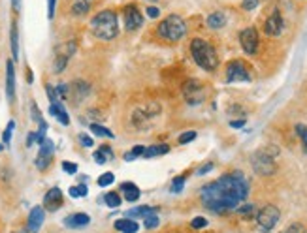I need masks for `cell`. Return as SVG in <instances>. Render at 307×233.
I'll use <instances>...</instances> for the list:
<instances>
[{
	"instance_id": "obj_3",
	"label": "cell",
	"mask_w": 307,
	"mask_h": 233,
	"mask_svg": "<svg viewBox=\"0 0 307 233\" xmlns=\"http://www.w3.org/2000/svg\"><path fill=\"white\" fill-rule=\"evenodd\" d=\"M191 53H193L194 62L198 64L200 68L207 71H213L219 66V57H217V51L211 43H207L202 38H194L191 42Z\"/></svg>"
},
{
	"instance_id": "obj_17",
	"label": "cell",
	"mask_w": 307,
	"mask_h": 233,
	"mask_svg": "<svg viewBox=\"0 0 307 233\" xmlns=\"http://www.w3.org/2000/svg\"><path fill=\"white\" fill-rule=\"evenodd\" d=\"M70 87V94H68V98H76V104L81 102V100L85 98L87 94H89V85H87L85 81H74Z\"/></svg>"
},
{
	"instance_id": "obj_38",
	"label": "cell",
	"mask_w": 307,
	"mask_h": 233,
	"mask_svg": "<svg viewBox=\"0 0 307 233\" xmlns=\"http://www.w3.org/2000/svg\"><path fill=\"white\" fill-rule=\"evenodd\" d=\"M196 139V132H185V134L179 135V143L181 145H187V143H191Z\"/></svg>"
},
{
	"instance_id": "obj_32",
	"label": "cell",
	"mask_w": 307,
	"mask_h": 233,
	"mask_svg": "<svg viewBox=\"0 0 307 233\" xmlns=\"http://www.w3.org/2000/svg\"><path fill=\"white\" fill-rule=\"evenodd\" d=\"M115 181V175L111 173V171H107V173H104V175L98 177V186H102V188H106V186H109V184H113Z\"/></svg>"
},
{
	"instance_id": "obj_16",
	"label": "cell",
	"mask_w": 307,
	"mask_h": 233,
	"mask_svg": "<svg viewBox=\"0 0 307 233\" xmlns=\"http://www.w3.org/2000/svg\"><path fill=\"white\" fill-rule=\"evenodd\" d=\"M89 224H91V216L85 214V212H74V214L65 218L66 227H85Z\"/></svg>"
},
{
	"instance_id": "obj_33",
	"label": "cell",
	"mask_w": 307,
	"mask_h": 233,
	"mask_svg": "<svg viewBox=\"0 0 307 233\" xmlns=\"http://www.w3.org/2000/svg\"><path fill=\"white\" fill-rule=\"evenodd\" d=\"M237 212L241 214L243 218H249V216H253V212H255V205H253V203H241V207H237Z\"/></svg>"
},
{
	"instance_id": "obj_30",
	"label": "cell",
	"mask_w": 307,
	"mask_h": 233,
	"mask_svg": "<svg viewBox=\"0 0 307 233\" xmlns=\"http://www.w3.org/2000/svg\"><path fill=\"white\" fill-rule=\"evenodd\" d=\"M68 60H70V58H66V57H63V55H57V53H55L53 71H55V73H60V71H65V68H66V64H68Z\"/></svg>"
},
{
	"instance_id": "obj_51",
	"label": "cell",
	"mask_w": 307,
	"mask_h": 233,
	"mask_svg": "<svg viewBox=\"0 0 307 233\" xmlns=\"http://www.w3.org/2000/svg\"><path fill=\"white\" fill-rule=\"evenodd\" d=\"M12 8H14L15 12H19L21 10V0H12Z\"/></svg>"
},
{
	"instance_id": "obj_6",
	"label": "cell",
	"mask_w": 307,
	"mask_h": 233,
	"mask_svg": "<svg viewBox=\"0 0 307 233\" xmlns=\"http://www.w3.org/2000/svg\"><path fill=\"white\" fill-rule=\"evenodd\" d=\"M279 218H281V211H279L275 205H266L264 209H260L257 214V222L260 231H272L273 227L277 226Z\"/></svg>"
},
{
	"instance_id": "obj_4",
	"label": "cell",
	"mask_w": 307,
	"mask_h": 233,
	"mask_svg": "<svg viewBox=\"0 0 307 233\" xmlns=\"http://www.w3.org/2000/svg\"><path fill=\"white\" fill-rule=\"evenodd\" d=\"M158 36L168 42H179L187 34V25L179 15H168L164 21H160L157 29Z\"/></svg>"
},
{
	"instance_id": "obj_2",
	"label": "cell",
	"mask_w": 307,
	"mask_h": 233,
	"mask_svg": "<svg viewBox=\"0 0 307 233\" xmlns=\"http://www.w3.org/2000/svg\"><path fill=\"white\" fill-rule=\"evenodd\" d=\"M91 29H93V34L98 38V40H104V42H109V40H115L117 34H119V23H117V14L111 12V10H104V12H98L91 19Z\"/></svg>"
},
{
	"instance_id": "obj_20",
	"label": "cell",
	"mask_w": 307,
	"mask_h": 233,
	"mask_svg": "<svg viewBox=\"0 0 307 233\" xmlns=\"http://www.w3.org/2000/svg\"><path fill=\"white\" fill-rule=\"evenodd\" d=\"M121 190H122V194H125V199L130 201V203H134V201L140 199V188H138L134 183H122Z\"/></svg>"
},
{
	"instance_id": "obj_53",
	"label": "cell",
	"mask_w": 307,
	"mask_h": 233,
	"mask_svg": "<svg viewBox=\"0 0 307 233\" xmlns=\"http://www.w3.org/2000/svg\"><path fill=\"white\" fill-rule=\"evenodd\" d=\"M2 148H4V145H0V150H2Z\"/></svg>"
},
{
	"instance_id": "obj_15",
	"label": "cell",
	"mask_w": 307,
	"mask_h": 233,
	"mask_svg": "<svg viewBox=\"0 0 307 233\" xmlns=\"http://www.w3.org/2000/svg\"><path fill=\"white\" fill-rule=\"evenodd\" d=\"M6 96L10 100V104H14L15 100V68L14 60L6 62Z\"/></svg>"
},
{
	"instance_id": "obj_54",
	"label": "cell",
	"mask_w": 307,
	"mask_h": 233,
	"mask_svg": "<svg viewBox=\"0 0 307 233\" xmlns=\"http://www.w3.org/2000/svg\"><path fill=\"white\" fill-rule=\"evenodd\" d=\"M149 2H157V0H149Z\"/></svg>"
},
{
	"instance_id": "obj_27",
	"label": "cell",
	"mask_w": 307,
	"mask_h": 233,
	"mask_svg": "<svg viewBox=\"0 0 307 233\" xmlns=\"http://www.w3.org/2000/svg\"><path fill=\"white\" fill-rule=\"evenodd\" d=\"M91 132H93L94 135H98V137H115L113 132H109L106 126H102V124H98V122H94V124H91Z\"/></svg>"
},
{
	"instance_id": "obj_44",
	"label": "cell",
	"mask_w": 307,
	"mask_h": 233,
	"mask_svg": "<svg viewBox=\"0 0 307 233\" xmlns=\"http://www.w3.org/2000/svg\"><path fill=\"white\" fill-rule=\"evenodd\" d=\"M55 6H57V0H47V17L49 19L55 17Z\"/></svg>"
},
{
	"instance_id": "obj_13",
	"label": "cell",
	"mask_w": 307,
	"mask_h": 233,
	"mask_svg": "<svg viewBox=\"0 0 307 233\" xmlns=\"http://www.w3.org/2000/svg\"><path fill=\"white\" fill-rule=\"evenodd\" d=\"M285 29V21H283V17L279 14V10H273L272 15L266 19L264 23V30L268 36H279Z\"/></svg>"
},
{
	"instance_id": "obj_45",
	"label": "cell",
	"mask_w": 307,
	"mask_h": 233,
	"mask_svg": "<svg viewBox=\"0 0 307 233\" xmlns=\"http://www.w3.org/2000/svg\"><path fill=\"white\" fill-rule=\"evenodd\" d=\"M79 143L83 145V147H93L94 145V141L89 137V135H85V134H79Z\"/></svg>"
},
{
	"instance_id": "obj_50",
	"label": "cell",
	"mask_w": 307,
	"mask_h": 233,
	"mask_svg": "<svg viewBox=\"0 0 307 233\" xmlns=\"http://www.w3.org/2000/svg\"><path fill=\"white\" fill-rule=\"evenodd\" d=\"M36 143V134H29V137H27V147H32Z\"/></svg>"
},
{
	"instance_id": "obj_52",
	"label": "cell",
	"mask_w": 307,
	"mask_h": 233,
	"mask_svg": "<svg viewBox=\"0 0 307 233\" xmlns=\"http://www.w3.org/2000/svg\"><path fill=\"white\" fill-rule=\"evenodd\" d=\"M27 81H29V83H32V81H34V77H32V71H30V70H27Z\"/></svg>"
},
{
	"instance_id": "obj_23",
	"label": "cell",
	"mask_w": 307,
	"mask_h": 233,
	"mask_svg": "<svg viewBox=\"0 0 307 233\" xmlns=\"http://www.w3.org/2000/svg\"><path fill=\"white\" fill-rule=\"evenodd\" d=\"M151 212H158L157 207H134V209H130L129 212H127V218H138V216H142V218H145L147 214H151Z\"/></svg>"
},
{
	"instance_id": "obj_22",
	"label": "cell",
	"mask_w": 307,
	"mask_h": 233,
	"mask_svg": "<svg viewBox=\"0 0 307 233\" xmlns=\"http://www.w3.org/2000/svg\"><path fill=\"white\" fill-rule=\"evenodd\" d=\"M226 25V15L222 14V12H213V14L207 17V27L209 29H222Z\"/></svg>"
},
{
	"instance_id": "obj_41",
	"label": "cell",
	"mask_w": 307,
	"mask_h": 233,
	"mask_svg": "<svg viewBox=\"0 0 307 233\" xmlns=\"http://www.w3.org/2000/svg\"><path fill=\"white\" fill-rule=\"evenodd\" d=\"M281 233H305V227L301 226V224H290L285 231H281Z\"/></svg>"
},
{
	"instance_id": "obj_31",
	"label": "cell",
	"mask_w": 307,
	"mask_h": 233,
	"mask_svg": "<svg viewBox=\"0 0 307 233\" xmlns=\"http://www.w3.org/2000/svg\"><path fill=\"white\" fill-rule=\"evenodd\" d=\"M14 128H15V122H14V120H10V122H8V126H6V130H4V134H2V145H4V147H6V145H10V141H12Z\"/></svg>"
},
{
	"instance_id": "obj_9",
	"label": "cell",
	"mask_w": 307,
	"mask_h": 233,
	"mask_svg": "<svg viewBox=\"0 0 307 233\" xmlns=\"http://www.w3.org/2000/svg\"><path fill=\"white\" fill-rule=\"evenodd\" d=\"M183 94L189 104H200L202 100L206 98V89L200 81H187L185 87H183Z\"/></svg>"
},
{
	"instance_id": "obj_14",
	"label": "cell",
	"mask_w": 307,
	"mask_h": 233,
	"mask_svg": "<svg viewBox=\"0 0 307 233\" xmlns=\"http://www.w3.org/2000/svg\"><path fill=\"white\" fill-rule=\"evenodd\" d=\"M43 218H45V211H43L42 207H34L29 214V222H27V229L29 233H38L40 231V227L43 224Z\"/></svg>"
},
{
	"instance_id": "obj_47",
	"label": "cell",
	"mask_w": 307,
	"mask_h": 233,
	"mask_svg": "<svg viewBox=\"0 0 307 233\" xmlns=\"http://www.w3.org/2000/svg\"><path fill=\"white\" fill-rule=\"evenodd\" d=\"M76 188H78L79 198H85L87 194H89V190H87V184H78V186H76Z\"/></svg>"
},
{
	"instance_id": "obj_43",
	"label": "cell",
	"mask_w": 307,
	"mask_h": 233,
	"mask_svg": "<svg viewBox=\"0 0 307 233\" xmlns=\"http://www.w3.org/2000/svg\"><path fill=\"white\" fill-rule=\"evenodd\" d=\"M63 170H65L68 175H76V173H78V166L72 162H63Z\"/></svg>"
},
{
	"instance_id": "obj_35",
	"label": "cell",
	"mask_w": 307,
	"mask_h": 233,
	"mask_svg": "<svg viewBox=\"0 0 307 233\" xmlns=\"http://www.w3.org/2000/svg\"><path fill=\"white\" fill-rule=\"evenodd\" d=\"M143 150H145V147L138 145V147H134L130 152H127V154H125V160H129V162H130V160H136L138 156H143Z\"/></svg>"
},
{
	"instance_id": "obj_24",
	"label": "cell",
	"mask_w": 307,
	"mask_h": 233,
	"mask_svg": "<svg viewBox=\"0 0 307 233\" xmlns=\"http://www.w3.org/2000/svg\"><path fill=\"white\" fill-rule=\"evenodd\" d=\"M113 158V150L107 147V145H104V147H100L96 152H94V162L96 164H106L107 160H111Z\"/></svg>"
},
{
	"instance_id": "obj_49",
	"label": "cell",
	"mask_w": 307,
	"mask_h": 233,
	"mask_svg": "<svg viewBox=\"0 0 307 233\" xmlns=\"http://www.w3.org/2000/svg\"><path fill=\"white\" fill-rule=\"evenodd\" d=\"M230 126L232 128H241V126H245V120H232V122H230Z\"/></svg>"
},
{
	"instance_id": "obj_26",
	"label": "cell",
	"mask_w": 307,
	"mask_h": 233,
	"mask_svg": "<svg viewBox=\"0 0 307 233\" xmlns=\"http://www.w3.org/2000/svg\"><path fill=\"white\" fill-rule=\"evenodd\" d=\"M91 10V0H76L72 6V14L74 15H85Z\"/></svg>"
},
{
	"instance_id": "obj_1",
	"label": "cell",
	"mask_w": 307,
	"mask_h": 233,
	"mask_svg": "<svg viewBox=\"0 0 307 233\" xmlns=\"http://www.w3.org/2000/svg\"><path fill=\"white\" fill-rule=\"evenodd\" d=\"M249 196V183L241 171H232L202 188V203L213 212L234 211Z\"/></svg>"
},
{
	"instance_id": "obj_42",
	"label": "cell",
	"mask_w": 307,
	"mask_h": 233,
	"mask_svg": "<svg viewBox=\"0 0 307 233\" xmlns=\"http://www.w3.org/2000/svg\"><path fill=\"white\" fill-rule=\"evenodd\" d=\"M45 92H47V98H49L51 104H55V102H58V94H57V91H55V89H53V87H51V85L45 87Z\"/></svg>"
},
{
	"instance_id": "obj_46",
	"label": "cell",
	"mask_w": 307,
	"mask_h": 233,
	"mask_svg": "<svg viewBox=\"0 0 307 233\" xmlns=\"http://www.w3.org/2000/svg\"><path fill=\"white\" fill-rule=\"evenodd\" d=\"M145 14L149 15L151 19H157L158 15H160V10H158L157 6H149V8H147V10H145Z\"/></svg>"
},
{
	"instance_id": "obj_40",
	"label": "cell",
	"mask_w": 307,
	"mask_h": 233,
	"mask_svg": "<svg viewBox=\"0 0 307 233\" xmlns=\"http://www.w3.org/2000/svg\"><path fill=\"white\" fill-rule=\"evenodd\" d=\"M191 226H193L194 229H202V227L207 226V218H204V216H196V218L191 222Z\"/></svg>"
},
{
	"instance_id": "obj_11",
	"label": "cell",
	"mask_w": 307,
	"mask_h": 233,
	"mask_svg": "<svg viewBox=\"0 0 307 233\" xmlns=\"http://www.w3.org/2000/svg\"><path fill=\"white\" fill-rule=\"evenodd\" d=\"M143 25V15L136 6H127L125 8V27L127 30H138Z\"/></svg>"
},
{
	"instance_id": "obj_5",
	"label": "cell",
	"mask_w": 307,
	"mask_h": 233,
	"mask_svg": "<svg viewBox=\"0 0 307 233\" xmlns=\"http://www.w3.org/2000/svg\"><path fill=\"white\" fill-rule=\"evenodd\" d=\"M275 154H277V148H260L255 154L251 156V166L255 173L258 175H273L277 166H275Z\"/></svg>"
},
{
	"instance_id": "obj_25",
	"label": "cell",
	"mask_w": 307,
	"mask_h": 233,
	"mask_svg": "<svg viewBox=\"0 0 307 233\" xmlns=\"http://www.w3.org/2000/svg\"><path fill=\"white\" fill-rule=\"evenodd\" d=\"M166 152H170V147H168V145H153V147L143 150L142 158H155V156L166 154Z\"/></svg>"
},
{
	"instance_id": "obj_7",
	"label": "cell",
	"mask_w": 307,
	"mask_h": 233,
	"mask_svg": "<svg viewBox=\"0 0 307 233\" xmlns=\"http://www.w3.org/2000/svg\"><path fill=\"white\" fill-rule=\"evenodd\" d=\"M247 83L251 81V73L247 64L243 60H232L226 66V83Z\"/></svg>"
},
{
	"instance_id": "obj_19",
	"label": "cell",
	"mask_w": 307,
	"mask_h": 233,
	"mask_svg": "<svg viewBox=\"0 0 307 233\" xmlns=\"http://www.w3.org/2000/svg\"><path fill=\"white\" fill-rule=\"evenodd\" d=\"M115 229L121 233H138V229H140V226H138L136 220L132 218H121L115 222Z\"/></svg>"
},
{
	"instance_id": "obj_10",
	"label": "cell",
	"mask_w": 307,
	"mask_h": 233,
	"mask_svg": "<svg viewBox=\"0 0 307 233\" xmlns=\"http://www.w3.org/2000/svg\"><path fill=\"white\" fill-rule=\"evenodd\" d=\"M239 43H241L243 51L247 53V55H257L258 51V32L257 29H249L241 30V34H239Z\"/></svg>"
},
{
	"instance_id": "obj_36",
	"label": "cell",
	"mask_w": 307,
	"mask_h": 233,
	"mask_svg": "<svg viewBox=\"0 0 307 233\" xmlns=\"http://www.w3.org/2000/svg\"><path fill=\"white\" fill-rule=\"evenodd\" d=\"M262 2H264V0H243V10H245V12H253V10H257Z\"/></svg>"
},
{
	"instance_id": "obj_39",
	"label": "cell",
	"mask_w": 307,
	"mask_h": 233,
	"mask_svg": "<svg viewBox=\"0 0 307 233\" xmlns=\"http://www.w3.org/2000/svg\"><path fill=\"white\" fill-rule=\"evenodd\" d=\"M30 111H32V120L40 124V122L43 120V117L40 115V109H38V106H36V102H30Z\"/></svg>"
},
{
	"instance_id": "obj_34",
	"label": "cell",
	"mask_w": 307,
	"mask_h": 233,
	"mask_svg": "<svg viewBox=\"0 0 307 233\" xmlns=\"http://www.w3.org/2000/svg\"><path fill=\"white\" fill-rule=\"evenodd\" d=\"M185 177H175V179H173V183H171V188L170 190L173 192V194H179V192L183 190V186H185Z\"/></svg>"
},
{
	"instance_id": "obj_21",
	"label": "cell",
	"mask_w": 307,
	"mask_h": 233,
	"mask_svg": "<svg viewBox=\"0 0 307 233\" xmlns=\"http://www.w3.org/2000/svg\"><path fill=\"white\" fill-rule=\"evenodd\" d=\"M10 42H12V57L14 60L19 58V30H17V23H12V30H10Z\"/></svg>"
},
{
	"instance_id": "obj_12",
	"label": "cell",
	"mask_w": 307,
	"mask_h": 233,
	"mask_svg": "<svg viewBox=\"0 0 307 233\" xmlns=\"http://www.w3.org/2000/svg\"><path fill=\"white\" fill-rule=\"evenodd\" d=\"M63 207V192L60 188H51L45 196H43V211H49V212H55Z\"/></svg>"
},
{
	"instance_id": "obj_18",
	"label": "cell",
	"mask_w": 307,
	"mask_h": 233,
	"mask_svg": "<svg viewBox=\"0 0 307 233\" xmlns=\"http://www.w3.org/2000/svg\"><path fill=\"white\" fill-rule=\"evenodd\" d=\"M49 113H51V117L58 119V122H60V124H65V126H68V124H70V117H68L65 106H63L60 102H55V104H51V106H49Z\"/></svg>"
},
{
	"instance_id": "obj_8",
	"label": "cell",
	"mask_w": 307,
	"mask_h": 233,
	"mask_svg": "<svg viewBox=\"0 0 307 233\" xmlns=\"http://www.w3.org/2000/svg\"><path fill=\"white\" fill-rule=\"evenodd\" d=\"M53 152H55V143L51 141V139H45V141L40 145V152L36 156V168L40 171H45L49 168L51 160H53Z\"/></svg>"
},
{
	"instance_id": "obj_37",
	"label": "cell",
	"mask_w": 307,
	"mask_h": 233,
	"mask_svg": "<svg viewBox=\"0 0 307 233\" xmlns=\"http://www.w3.org/2000/svg\"><path fill=\"white\" fill-rule=\"evenodd\" d=\"M296 134L301 137V143H303V148L307 150V126L305 124H298L296 126Z\"/></svg>"
},
{
	"instance_id": "obj_29",
	"label": "cell",
	"mask_w": 307,
	"mask_h": 233,
	"mask_svg": "<svg viewBox=\"0 0 307 233\" xmlns=\"http://www.w3.org/2000/svg\"><path fill=\"white\" fill-rule=\"evenodd\" d=\"M158 224H160L158 212H151V214H147V216L143 218V226H145V229H153V227H157Z\"/></svg>"
},
{
	"instance_id": "obj_28",
	"label": "cell",
	"mask_w": 307,
	"mask_h": 233,
	"mask_svg": "<svg viewBox=\"0 0 307 233\" xmlns=\"http://www.w3.org/2000/svg\"><path fill=\"white\" fill-rule=\"evenodd\" d=\"M104 201H106L107 207H111V209H117V207L121 205V196H119L117 192H107L106 196H104Z\"/></svg>"
},
{
	"instance_id": "obj_48",
	"label": "cell",
	"mask_w": 307,
	"mask_h": 233,
	"mask_svg": "<svg viewBox=\"0 0 307 233\" xmlns=\"http://www.w3.org/2000/svg\"><path fill=\"white\" fill-rule=\"evenodd\" d=\"M213 170V164L209 162V164H206V166H202L200 170H198V175H206L207 171H211Z\"/></svg>"
}]
</instances>
